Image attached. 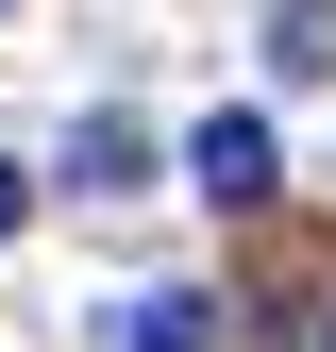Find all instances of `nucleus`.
<instances>
[{
    "label": "nucleus",
    "instance_id": "f257e3e1",
    "mask_svg": "<svg viewBox=\"0 0 336 352\" xmlns=\"http://www.w3.org/2000/svg\"><path fill=\"white\" fill-rule=\"evenodd\" d=\"M185 185L202 201H269V118H202V135H185Z\"/></svg>",
    "mask_w": 336,
    "mask_h": 352
},
{
    "label": "nucleus",
    "instance_id": "f03ea898",
    "mask_svg": "<svg viewBox=\"0 0 336 352\" xmlns=\"http://www.w3.org/2000/svg\"><path fill=\"white\" fill-rule=\"evenodd\" d=\"M118 352H219V302L202 285H135L118 302Z\"/></svg>",
    "mask_w": 336,
    "mask_h": 352
},
{
    "label": "nucleus",
    "instance_id": "7ed1b4c3",
    "mask_svg": "<svg viewBox=\"0 0 336 352\" xmlns=\"http://www.w3.org/2000/svg\"><path fill=\"white\" fill-rule=\"evenodd\" d=\"M67 185H84V201H118V185H151V135H135V118L101 101V118L67 135Z\"/></svg>",
    "mask_w": 336,
    "mask_h": 352
},
{
    "label": "nucleus",
    "instance_id": "20e7f679",
    "mask_svg": "<svg viewBox=\"0 0 336 352\" xmlns=\"http://www.w3.org/2000/svg\"><path fill=\"white\" fill-rule=\"evenodd\" d=\"M269 67H286V84L336 67V0H269Z\"/></svg>",
    "mask_w": 336,
    "mask_h": 352
},
{
    "label": "nucleus",
    "instance_id": "39448f33",
    "mask_svg": "<svg viewBox=\"0 0 336 352\" xmlns=\"http://www.w3.org/2000/svg\"><path fill=\"white\" fill-rule=\"evenodd\" d=\"M17 218H34V185H17V168H0V235H17Z\"/></svg>",
    "mask_w": 336,
    "mask_h": 352
},
{
    "label": "nucleus",
    "instance_id": "423d86ee",
    "mask_svg": "<svg viewBox=\"0 0 336 352\" xmlns=\"http://www.w3.org/2000/svg\"><path fill=\"white\" fill-rule=\"evenodd\" d=\"M303 352H336V319H319V336H303Z\"/></svg>",
    "mask_w": 336,
    "mask_h": 352
},
{
    "label": "nucleus",
    "instance_id": "0eeeda50",
    "mask_svg": "<svg viewBox=\"0 0 336 352\" xmlns=\"http://www.w3.org/2000/svg\"><path fill=\"white\" fill-rule=\"evenodd\" d=\"M0 17H17V0H0Z\"/></svg>",
    "mask_w": 336,
    "mask_h": 352
}]
</instances>
